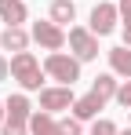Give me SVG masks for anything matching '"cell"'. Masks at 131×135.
Segmentation results:
<instances>
[{
  "mask_svg": "<svg viewBox=\"0 0 131 135\" xmlns=\"http://www.w3.org/2000/svg\"><path fill=\"white\" fill-rule=\"evenodd\" d=\"M102 106H106V102L91 91V95H84V99H77V102H73V117H77V120H95Z\"/></svg>",
  "mask_w": 131,
  "mask_h": 135,
  "instance_id": "52a82bcc",
  "label": "cell"
},
{
  "mask_svg": "<svg viewBox=\"0 0 131 135\" xmlns=\"http://www.w3.org/2000/svg\"><path fill=\"white\" fill-rule=\"evenodd\" d=\"M69 47H73V55L80 59V62H87V59H95L98 55V40H95V33H87V29H69Z\"/></svg>",
  "mask_w": 131,
  "mask_h": 135,
  "instance_id": "3957f363",
  "label": "cell"
},
{
  "mask_svg": "<svg viewBox=\"0 0 131 135\" xmlns=\"http://www.w3.org/2000/svg\"><path fill=\"white\" fill-rule=\"evenodd\" d=\"M91 135H120V132H117V124H113V120H95Z\"/></svg>",
  "mask_w": 131,
  "mask_h": 135,
  "instance_id": "2e32d148",
  "label": "cell"
},
{
  "mask_svg": "<svg viewBox=\"0 0 131 135\" xmlns=\"http://www.w3.org/2000/svg\"><path fill=\"white\" fill-rule=\"evenodd\" d=\"M77 18V7H73V0H55L51 4V22H73Z\"/></svg>",
  "mask_w": 131,
  "mask_h": 135,
  "instance_id": "5bb4252c",
  "label": "cell"
},
{
  "mask_svg": "<svg viewBox=\"0 0 131 135\" xmlns=\"http://www.w3.org/2000/svg\"><path fill=\"white\" fill-rule=\"evenodd\" d=\"M120 135H131V128H128V132H120Z\"/></svg>",
  "mask_w": 131,
  "mask_h": 135,
  "instance_id": "7402d4cb",
  "label": "cell"
},
{
  "mask_svg": "<svg viewBox=\"0 0 131 135\" xmlns=\"http://www.w3.org/2000/svg\"><path fill=\"white\" fill-rule=\"evenodd\" d=\"M7 73H11V62H7V59H0V80H4Z\"/></svg>",
  "mask_w": 131,
  "mask_h": 135,
  "instance_id": "ffe728a7",
  "label": "cell"
},
{
  "mask_svg": "<svg viewBox=\"0 0 131 135\" xmlns=\"http://www.w3.org/2000/svg\"><path fill=\"white\" fill-rule=\"evenodd\" d=\"M29 135H62V128L51 120V113H47V110H40V113L29 117Z\"/></svg>",
  "mask_w": 131,
  "mask_h": 135,
  "instance_id": "9c48e42d",
  "label": "cell"
},
{
  "mask_svg": "<svg viewBox=\"0 0 131 135\" xmlns=\"http://www.w3.org/2000/svg\"><path fill=\"white\" fill-rule=\"evenodd\" d=\"M109 66H113V73H120V77H131V51L128 47H113L109 51Z\"/></svg>",
  "mask_w": 131,
  "mask_h": 135,
  "instance_id": "7c38bea8",
  "label": "cell"
},
{
  "mask_svg": "<svg viewBox=\"0 0 131 135\" xmlns=\"http://www.w3.org/2000/svg\"><path fill=\"white\" fill-rule=\"evenodd\" d=\"M117 102H120L124 110H131V80H128V84H120V88H117Z\"/></svg>",
  "mask_w": 131,
  "mask_h": 135,
  "instance_id": "ac0fdd59",
  "label": "cell"
},
{
  "mask_svg": "<svg viewBox=\"0 0 131 135\" xmlns=\"http://www.w3.org/2000/svg\"><path fill=\"white\" fill-rule=\"evenodd\" d=\"M4 135H26V124H11V120H7V124H4Z\"/></svg>",
  "mask_w": 131,
  "mask_h": 135,
  "instance_id": "d6986e66",
  "label": "cell"
},
{
  "mask_svg": "<svg viewBox=\"0 0 131 135\" xmlns=\"http://www.w3.org/2000/svg\"><path fill=\"white\" fill-rule=\"evenodd\" d=\"M44 73H51L55 80H62L73 88V80H80V59L77 55H62V51H51L44 59Z\"/></svg>",
  "mask_w": 131,
  "mask_h": 135,
  "instance_id": "7a4b0ae2",
  "label": "cell"
},
{
  "mask_svg": "<svg viewBox=\"0 0 131 135\" xmlns=\"http://www.w3.org/2000/svg\"><path fill=\"white\" fill-rule=\"evenodd\" d=\"M77 99H73V88L66 84V88H44L40 91V110H69Z\"/></svg>",
  "mask_w": 131,
  "mask_h": 135,
  "instance_id": "8992f818",
  "label": "cell"
},
{
  "mask_svg": "<svg viewBox=\"0 0 131 135\" xmlns=\"http://www.w3.org/2000/svg\"><path fill=\"white\" fill-rule=\"evenodd\" d=\"M117 18H120V7H113V4H98L95 11H91V33H98V37H106L117 29Z\"/></svg>",
  "mask_w": 131,
  "mask_h": 135,
  "instance_id": "5b68a950",
  "label": "cell"
},
{
  "mask_svg": "<svg viewBox=\"0 0 131 135\" xmlns=\"http://www.w3.org/2000/svg\"><path fill=\"white\" fill-rule=\"evenodd\" d=\"M33 40L40 47H47V51H58V47L66 44V33H62L58 22H37L33 26Z\"/></svg>",
  "mask_w": 131,
  "mask_h": 135,
  "instance_id": "277c9868",
  "label": "cell"
},
{
  "mask_svg": "<svg viewBox=\"0 0 131 135\" xmlns=\"http://www.w3.org/2000/svg\"><path fill=\"white\" fill-rule=\"evenodd\" d=\"M4 113H7V106H0V120H4Z\"/></svg>",
  "mask_w": 131,
  "mask_h": 135,
  "instance_id": "44dd1931",
  "label": "cell"
},
{
  "mask_svg": "<svg viewBox=\"0 0 131 135\" xmlns=\"http://www.w3.org/2000/svg\"><path fill=\"white\" fill-rule=\"evenodd\" d=\"M91 91H95L102 102H106V99H117V80H113V73H102V77H95Z\"/></svg>",
  "mask_w": 131,
  "mask_h": 135,
  "instance_id": "4fadbf2b",
  "label": "cell"
},
{
  "mask_svg": "<svg viewBox=\"0 0 131 135\" xmlns=\"http://www.w3.org/2000/svg\"><path fill=\"white\" fill-rule=\"evenodd\" d=\"M120 18H124V44L131 47V0H120Z\"/></svg>",
  "mask_w": 131,
  "mask_h": 135,
  "instance_id": "9a60e30c",
  "label": "cell"
},
{
  "mask_svg": "<svg viewBox=\"0 0 131 135\" xmlns=\"http://www.w3.org/2000/svg\"><path fill=\"white\" fill-rule=\"evenodd\" d=\"M11 77H15L26 91H40L44 73H40V66H37V59H33V51H15V55H11Z\"/></svg>",
  "mask_w": 131,
  "mask_h": 135,
  "instance_id": "6da1fadb",
  "label": "cell"
},
{
  "mask_svg": "<svg viewBox=\"0 0 131 135\" xmlns=\"http://www.w3.org/2000/svg\"><path fill=\"white\" fill-rule=\"evenodd\" d=\"M0 18L7 26H22L26 22V4L22 0H0Z\"/></svg>",
  "mask_w": 131,
  "mask_h": 135,
  "instance_id": "30bf717a",
  "label": "cell"
},
{
  "mask_svg": "<svg viewBox=\"0 0 131 135\" xmlns=\"http://www.w3.org/2000/svg\"><path fill=\"white\" fill-rule=\"evenodd\" d=\"M33 106H29V99H26V95H11V99H7V120H11V124H29V117H33Z\"/></svg>",
  "mask_w": 131,
  "mask_h": 135,
  "instance_id": "ba28073f",
  "label": "cell"
},
{
  "mask_svg": "<svg viewBox=\"0 0 131 135\" xmlns=\"http://www.w3.org/2000/svg\"><path fill=\"white\" fill-rule=\"evenodd\" d=\"M58 128H62V135H84V132H80V120H77V117H66Z\"/></svg>",
  "mask_w": 131,
  "mask_h": 135,
  "instance_id": "e0dca14e",
  "label": "cell"
},
{
  "mask_svg": "<svg viewBox=\"0 0 131 135\" xmlns=\"http://www.w3.org/2000/svg\"><path fill=\"white\" fill-rule=\"evenodd\" d=\"M0 44L7 47V51H26L29 37H26V29H22V26H7V29L0 33Z\"/></svg>",
  "mask_w": 131,
  "mask_h": 135,
  "instance_id": "8fae6325",
  "label": "cell"
}]
</instances>
